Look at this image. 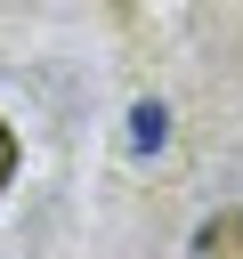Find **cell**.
<instances>
[{
	"mask_svg": "<svg viewBox=\"0 0 243 259\" xmlns=\"http://www.w3.org/2000/svg\"><path fill=\"white\" fill-rule=\"evenodd\" d=\"M8 178H16V130L0 121V194H8Z\"/></svg>",
	"mask_w": 243,
	"mask_h": 259,
	"instance_id": "3957f363",
	"label": "cell"
},
{
	"mask_svg": "<svg viewBox=\"0 0 243 259\" xmlns=\"http://www.w3.org/2000/svg\"><path fill=\"white\" fill-rule=\"evenodd\" d=\"M186 259H243V210H211L186 243Z\"/></svg>",
	"mask_w": 243,
	"mask_h": 259,
	"instance_id": "6da1fadb",
	"label": "cell"
},
{
	"mask_svg": "<svg viewBox=\"0 0 243 259\" xmlns=\"http://www.w3.org/2000/svg\"><path fill=\"white\" fill-rule=\"evenodd\" d=\"M130 130H138V146L154 154V138H162V105H138V113H130Z\"/></svg>",
	"mask_w": 243,
	"mask_h": 259,
	"instance_id": "7a4b0ae2",
	"label": "cell"
}]
</instances>
